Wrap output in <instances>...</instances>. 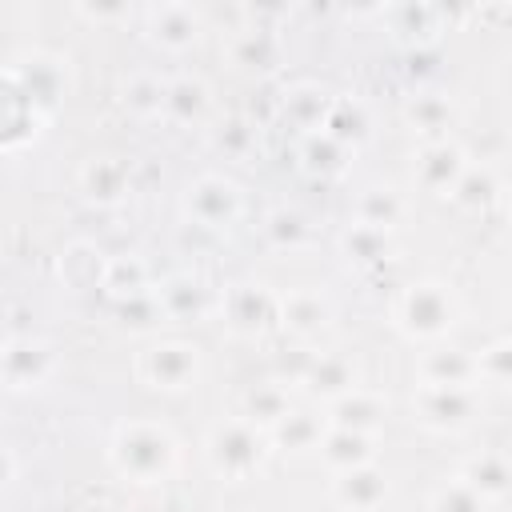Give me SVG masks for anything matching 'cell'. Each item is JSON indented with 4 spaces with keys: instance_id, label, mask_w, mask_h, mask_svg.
Returning a JSON list of instances; mask_svg holds the SVG:
<instances>
[{
    "instance_id": "cell-4",
    "label": "cell",
    "mask_w": 512,
    "mask_h": 512,
    "mask_svg": "<svg viewBox=\"0 0 512 512\" xmlns=\"http://www.w3.org/2000/svg\"><path fill=\"white\" fill-rule=\"evenodd\" d=\"M184 220L196 224V228H208V232H224L240 220L244 212V196H240V184L220 176V172H204L196 176L188 188H184Z\"/></svg>"
},
{
    "instance_id": "cell-7",
    "label": "cell",
    "mask_w": 512,
    "mask_h": 512,
    "mask_svg": "<svg viewBox=\"0 0 512 512\" xmlns=\"http://www.w3.org/2000/svg\"><path fill=\"white\" fill-rule=\"evenodd\" d=\"M56 372V348L36 336H12L0 344V380L12 392L40 388Z\"/></svg>"
},
{
    "instance_id": "cell-36",
    "label": "cell",
    "mask_w": 512,
    "mask_h": 512,
    "mask_svg": "<svg viewBox=\"0 0 512 512\" xmlns=\"http://www.w3.org/2000/svg\"><path fill=\"white\" fill-rule=\"evenodd\" d=\"M208 144H212L220 156H228V160H244V156L256 148V124L244 120V116H228V120H220V124L208 132Z\"/></svg>"
},
{
    "instance_id": "cell-29",
    "label": "cell",
    "mask_w": 512,
    "mask_h": 512,
    "mask_svg": "<svg viewBox=\"0 0 512 512\" xmlns=\"http://www.w3.org/2000/svg\"><path fill=\"white\" fill-rule=\"evenodd\" d=\"M400 216H404V196L396 188H388V184H372L356 200V224H364V228L392 232L400 224Z\"/></svg>"
},
{
    "instance_id": "cell-26",
    "label": "cell",
    "mask_w": 512,
    "mask_h": 512,
    "mask_svg": "<svg viewBox=\"0 0 512 512\" xmlns=\"http://www.w3.org/2000/svg\"><path fill=\"white\" fill-rule=\"evenodd\" d=\"M260 236L276 252H300V248L312 244V220L296 208H272L260 224Z\"/></svg>"
},
{
    "instance_id": "cell-33",
    "label": "cell",
    "mask_w": 512,
    "mask_h": 512,
    "mask_svg": "<svg viewBox=\"0 0 512 512\" xmlns=\"http://www.w3.org/2000/svg\"><path fill=\"white\" fill-rule=\"evenodd\" d=\"M340 252L348 256V264L372 268V264H384V260L392 256V236H388V232H380V228L352 224V228L340 236Z\"/></svg>"
},
{
    "instance_id": "cell-1",
    "label": "cell",
    "mask_w": 512,
    "mask_h": 512,
    "mask_svg": "<svg viewBox=\"0 0 512 512\" xmlns=\"http://www.w3.org/2000/svg\"><path fill=\"white\" fill-rule=\"evenodd\" d=\"M108 464L132 484H160L176 468V436L160 420H124L112 428Z\"/></svg>"
},
{
    "instance_id": "cell-9",
    "label": "cell",
    "mask_w": 512,
    "mask_h": 512,
    "mask_svg": "<svg viewBox=\"0 0 512 512\" xmlns=\"http://www.w3.org/2000/svg\"><path fill=\"white\" fill-rule=\"evenodd\" d=\"M280 296H272L264 284H232L220 292V316L236 336H260L276 320Z\"/></svg>"
},
{
    "instance_id": "cell-5",
    "label": "cell",
    "mask_w": 512,
    "mask_h": 512,
    "mask_svg": "<svg viewBox=\"0 0 512 512\" xmlns=\"http://www.w3.org/2000/svg\"><path fill=\"white\" fill-rule=\"evenodd\" d=\"M412 416L420 428L452 436L464 432L480 416L476 388H444V384H416L412 388Z\"/></svg>"
},
{
    "instance_id": "cell-2",
    "label": "cell",
    "mask_w": 512,
    "mask_h": 512,
    "mask_svg": "<svg viewBox=\"0 0 512 512\" xmlns=\"http://www.w3.org/2000/svg\"><path fill=\"white\" fill-rule=\"evenodd\" d=\"M204 456L220 480H228V484L252 480L268 460V432H260L244 416L220 420L204 440Z\"/></svg>"
},
{
    "instance_id": "cell-25",
    "label": "cell",
    "mask_w": 512,
    "mask_h": 512,
    "mask_svg": "<svg viewBox=\"0 0 512 512\" xmlns=\"http://www.w3.org/2000/svg\"><path fill=\"white\" fill-rule=\"evenodd\" d=\"M368 128H372V120H368V112H364L360 100H352V96H332V104H328V112H324V124H320L324 136H332V140L344 144V148H356V144L368 136Z\"/></svg>"
},
{
    "instance_id": "cell-13",
    "label": "cell",
    "mask_w": 512,
    "mask_h": 512,
    "mask_svg": "<svg viewBox=\"0 0 512 512\" xmlns=\"http://www.w3.org/2000/svg\"><path fill=\"white\" fill-rule=\"evenodd\" d=\"M300 384L308 388V396L332 404V400H340L344 392L360 388V368H356V360L344 356V352H312V360H308Z\"/></svg>"
},
{
    "instance_id": "cell-18",
    "label": "cell",
    "mask_w": 512,
    "mask_h": 512,
    "mask_svg": "<svg viewBox=\"0 0 512 512\" xmlns=\"http://www.w3.org/2000/svg\"><path fill=\"white\" fill-rule=\"evenodd\" d=\"M420 384L444 388H476V356L468 348H428L416 364Z\"/></svg>"
},
{
    "instance_id": "cell-21",
    "label": "cell",
    "mask_w": 512,
    "mask_h": 512,
    "mask_svg": "<svg viewBox=\"0 0 512 512\" xmlns=\"http://www.w3.org/2000/svg\"><path fill=\"white\" fill-rule=\"evenodd\" d=\"M324 432H328V420H324L320 412L292 408V412L268 432V440H272L280 452H288V456H312V452L320 448Z\"/></svg>"
},
{
    "instance_id": "cell-40",
    "label": "cell",
    "mask_w": 512,
    "mask_h": 512,
    "mask_svg": "<svg viewBox=\"0 0 512 512\" xmlns=\"http://www.w3.org/2000/svg\"><path fill=\"white\" fill-rule=\"evenodd\" d=\"M12 480H16V456L0 444V496L12 488Z\"/></svg>"
},
{
    "instance_id": "cell-19",
    "label": "cell",
    "mask_w": 512,
    "mask_h": 512,
    "mask_svg": "<svg viewBox=\"0 0 512 512\" xmlns=\"http://www.w3.org/2000/svg\"><path fill=\"white\" fill-rule=\"evenodd\" d=\"M456 480H464L484 504H500L508 496V488H512V468H508V456L504 452H492L488 448V452L464 460V468H460Z\"/></svg>"
},
{
    "instance_id": "cell-41",
    "label": "cell",
    "mask_w": 512,
    "mask_h": 512,
    "mask_svg": "<svg viewBox=\"0 0 512 512\" xmlns=\"http://www.w3.org/2000/svg\"><path fill=\"white\" fill-rule=\"evenodd\" d=\"M0 344H4V340H0Z\"/></svg>"
},
{
    "instance_id": "cell-23",
    "label": "cell",
    "mask_w": 512,
    "mask_h": 512,
    "mask_svg": "<svg viewBox=\"0 0 512 512\" xmlns=\"http://www.w3.org/2000/svg\"><path fill=\"white\" fill-rule=\"evenodd\" d=\"M388 20H392V36L400 44H432L440 36V20H444V8L436 4H396L388 8Z\"/></svg>"
},
{
    "instance_id": "cell-17",
    "label": "cell",
    "mask_w": 512,
    "mask_h": 512,
    "mask_svg": "<svg viewBox=\"0 0 512 512\" xmlns=\"http://www.w3.org/2000/svg\"><path fill=\"white\" fill-rule=\"evenodd\" d=\"M208 108H212V92H208L204 80H196V76H168V80H164L160 116H164L168 124H180V128L200 124V120L208 116Z\"/></svg>"
},
{
    "instance_id": "cell-22",
    "label": "cell",
    "mask_w": 512,
    "mask_h": 512,
    "mask_svg": "<svg viewBox=\"0 0 512 512\" xmlns=\"http://www.w3.org/2000/svg\"><path fill=\"white\" fill-rule=\"evenodd\" d=\"M316 456L332 468V472H348V468H360V464H372L376 460V440L364 436V432H348V428H328Z\"/></svg>"
},
{
    "instance_id": "cell-24",
    "label": "cell",
    "mask_w": 512,
    "mask_h": 512,
    "mask_svg": "<svg viewBox=\"0 0 512 512\" xmlns=\"http://www.w3.org/2000/svg\"><path fill=\"white\" fill-rule=\"evenodd\" d=\"M452 116H456V108H452V100L440 96V92H416V96L404 104V120H408L412 132L424 136V144H428V140H444Z\"/></svg>"
},
{
    "instance_id": "cell-37",
    "label": "cell",
    "mask_w": 512,
    "mask_h": 512,
    "mask_svg": "<svg viewBox=\"0 0 512 512\" xmlns=\"http://www.w3.org/2000/svg\"><path fill=\"white\" fill-rule=\"evenodd\" d=\"M472 356H476V380L496 384V388H504L512 380V340L508 336H496L492 344H484Z\"/></svg>"
},
{
    "instance_id": "cell-8",
    "label": "cell",
    "mask_w": 512,
    "mask_h": 512,
    "mask_svg": "<svg viewBox=\"0 0 512 512\" xmlns=\"http://www.w3.org/2000/svg\"><path fill=\"white\" fill-rule=\"evenodd\" d=\"M156 304H160V316L172 320V324H196V320H208L216 308H220V292L200 280V276H168L156 292Z\"/></svg>"
},
{
    "instance_id": "cell-35",
    "label": "cell",
    "mask_w": 512,
    "mask_h": 512,
    "mask_svg": "<svg viewBox=\"0 0 512 512\" xmlns=\"http://www.w3.org/2000/svg\"><path fill=\"white\" fill-rule=\"evenodd\" d=\"M300 160H304V168L312 176H340L348 168V148L336 144L324 132H308L304 144H300Z\"/></svg>"
},
{
    "instance_id": "cell-10",
    "label": "cell",
    "mask_w": 512,
    "mask_h": 512,
    "mask_svg": "<svg viewBox=\"0 0 512 512\" xmlns=\"http://www.w3.org/2000/svg\"><path fill=\"white\" fill-rule=\"evenodd\" d=\"M200 12L192 4H152L144 8V32L160 52H188L200 40Z\"/></svg>"
},
{
    "instance_id": "cell-28",
    "label": "cell",
    "mask_w": 512,
    "mask_h": 512,
    "mask_svg": "<svg viewBox=\"0 0 512 512\" xmlns=\"http://www.w3.org/2000/svg\"><path fill=\"white\" fill-rule=\"evenodd\" d=\"M500 196V176L492 164H468L456 180V188L448 192V200L464 212H484L492 200Z\"/></svg>"
},
{
    "instance_id": "cell-34",
    "label": "cell",
    "mask_w": 512,
    "mask_h": 512,
    "mask_svg": "<svg viewBox=\"0 0 512 512\" xmlns=\"http://www.w3.org/2000/svg\"><path fill=\"white\" fill-rule=\"evenodd\" d=\"M100 272H104V252L92 244V240H76L64 248L60 256V276L72 284V288H100Z\"/></svg>"
},
{
    "instance_id": "cell-12",
    "label": "cell",
    "mask_w": 512,
    "mask_h": 512,
    "mask_svg": "<svg viewBox=\"0 0 512 512\" xmlns=\"http://www.w3.org/2000/svg\"><path fill=\"white\" fill-rule=\"evenodd\" d=\"M132 192V168L120 156H92L80 168V196L96 208H116Z\"/></svg>"
},
{
    "instance_id": "cell-38",
    "label": "cell",
    "mask_w": 512,
    "mask_h": 512,
    "mask_svg": "<svg viewBox=\"0 0 512 512\" xmlns=\"http://www.w3.org/2000/svg\"><path fill=\"white\" fill-rule=\"evenodd\" d=\"M428 512H488V504L464 484V480H444L428 496Z\"/></svg>"
},
{
    "instance_id": "cell-30",
    "label": "cell",
    "mask_w": 512,
    "mask_h": 512,
    "mask_svg": "<svg viewBox=\"0 0 512 512\" xmlns=\"http://www.w3.org/2000/svg\"><path fill=\"white\" fill-rule=\"evenodd\" d=\"M328 104H332V96L320 84H296V88L284 92V120L296 124L304 136L308 132H320Z\"/></svg>"
},
{
    "instance_id": "cell-11",
    "label": "cell",
    "mask_w": 512,
    "mask_h": 512,
    "mask_svg": "<svg viewBox=\"0 0 512 512\" xmlns=\"http://www.w3.org/2000/svg\"><path fill=\"white\" fill-rule=\"evenodd\" d=\"M464 168H468V160H464L460 144H452L448 136H444V140H428V144L416 152V160H412L416 184H420L424 192H432V196H448V192L456 188V180H460Z\"/></svg>"
},
{
    "instance_id": "cell-6",
    "label": "cell",
    "mask_w": 512,
    "mask_h": 512,
    "mask_svg": "<svg viewBox=\"0 0 512 512\" xmlns=\"http://www.w3.org/2000/svg\"><path fill=\"white\" fill-rule=\"evenodd\" d=\"M136 376L156 392H184L200 376V348L192 340H160L148 344L136 360Z\"/></svg>"
},
{
    "instance_id": "cell-32",
    "label": "cell",
    "mask_w": 512,
    "mask_h": 512,
    "mask_svg": "<svg viewBox=\"0 0 512 512\" xmlns=\"http://www.w3.org/2000/svg\"><path fill=\"white\" fill-rule=\"evenodd\" d=\"M120 104L136 120H156L160 116V104H164V76H156V72H132L120 84Z\"/></svg>"
},
{
    "instance_id": "cell-14",
    "label": "cell",
    "mask_w": 512,
    "mask_h": 512,
    "mask_svg": "<svg viewBox=\"0 0 512 512\" xmlns=\"http://www.w3.org/2000/svg\"><path fill=\"white\" fill-rule=\"evenodd\" d=\"M388 496V476L376 464H360L348 472H336L332 480V500L340 512H376Z\"/></svg>"
},
{
    "instance_id": "cell-3",
    "label": "cell",
    "mask_w": 512,
    "mask_h": 512,
    "mask_svg": "<svg viewBox=\"0 0 512 512\" xmlns=\"http://www.w3.org/2000/svg\"><path fill=\"white\" fill-rule=\"evenodd\" d=\"M392 320L396 328L408 336V340H440L448 336V328L456 324V296L440 284V280H420V284H408L392 308Z\"/></svg>"
},
{
    "instance_id": "cell-20",
    "label": "cell",
    "mask_w": 512,
    "mask_h": 512,
    "mask_svg": "<svg viewBox=\"0 0 512 512\" xmlns=\"http://www.w3.org/2000/svg\"><path fill=\"white\" fill-rule=\"evenodd\" d=\"M100 288L120 304V300H132V296H144L152 292V268L140 252H120V256H108L104 260V272H100Z\"/></svg>"
},
{
    "instance_id": "cell-39",
    "label": "cell",
    "mask_w": 512,
    "mask_h": 512,
    "mask_svg": "<svg viewBox=\"0 0 512 512\" xmlns=\"http://www.w3.org/2000/svg\"><path fill=\"white\" fill-rule=\"evenodd\" d=\"M76 16H88V20H120V16H132V8L128 4H116V8H88V4H80L76 8Z\"/></svg>"
},
{
    "instance_id": "cell-15",
    "label": "cell",
    "mask_w": 512,
    "mask_h": 512,
    "mask_svg": "<svg viewBox=\"0 0 512 512\" xmlns=\"http://www.w3.org/2000/svg\"><path fill=\"white\" fill-rule=\"evenodd\" d=\"M276 320H280V328L292 332L296 340H308V336H316V332L332 320V304H328V296L316 292V288H292L288 296H280Z\"/></svg>"
},
{
    "instance_id": "cell-16",
    "label": "cell",
    "mask_w": 512,
    "mask_h": 512,
    "mask_svg": "<svg viewBox=\"0 0 512 512\" xmlns=\"http://www.w3.org/2000/svg\"><path fill=\"white\" fill-rule=\"evenodd\" d=\"M388 416V400L380 392H368V388H352L344 392L340 400L328 404V428H348V432H364L372 436Z\"/></svg>"
},
{
    "instance_id": "cell-27",
    "label": "cell",
    "mask_w": 512,
    "mask_h": 512,
    "mask_svg": "<svg viewBox=\"0 0 512 512\" xmlns=\"http://www.w3.org/2000/svg\"><path fill=\"white\" fill-rule=\"evenodd\" d=\"M288 412H292V396H288V388L276 384V380H264V384H256V388L244 392V412H240V416H244L248 424H256L260 432H272Z\"/></svg>"
},
{
    "instance_id": "cell-31",
    "label": "cell",
    "mask_w": 512,
    "mask_h": 512,
    "mask_svg": "<svg viewBox=\"0 0 512 512\" xmlns=\"http://www.w3.org/2000/svg\"><path fill=\"white\" fill-rule=\"evenodd\" d=\"M280 56V40L268 28H240L228 40V60L236 68H272Z\"/></svg>"
}]
</instances>
